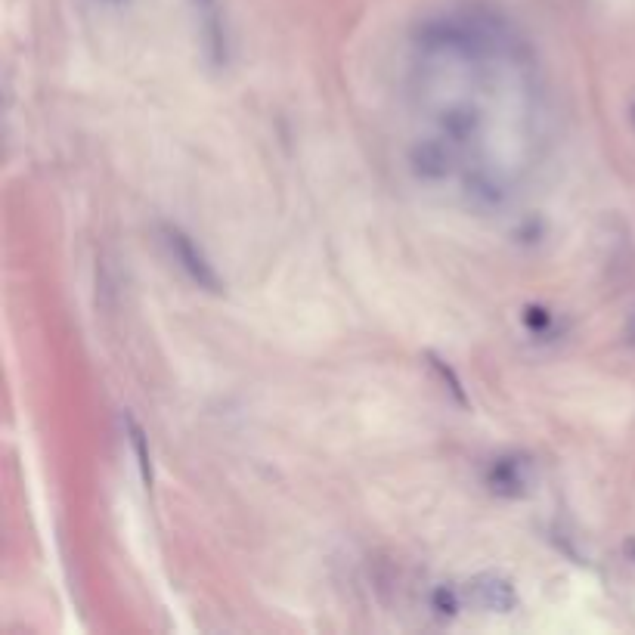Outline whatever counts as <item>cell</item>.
<instances>
[{
	"instance_id": "cell-1",
	"label": "cell",
	"mask_w": 635,
	"mask_h": 635,
	"mask_svg": "<svg viewBox=\"0 0 635 635\" xmlns=\"http://www.w3.org/2000/svg\"><path fill=\"white\" fill-rule=\"evenodd\" d=\"M162 242L171 254V261L186 273V279L199 285V289L211 292V295H220L224 292V279L217 276L214 264L208 261V254L193 242V236H186L180 227H171L165 224L162 227Z\"/></svg>"
},
{
	"instance_id": "cell-2",
	"label": "cell",
	"mask_w": 635,
	"mask_h": 635,
	"mask_svg": "<svg viewBox=\"0 0 635 635\" xmlns=\"http://www.w3.org/2000/svg\"><path fill=\"white\" fill-rule=\"evenodd\" d=\"M196 13V28L199 41L205 50V59L211 69H227L230 66V31H227V16L220 0H193Z\"/></svg>"
},
{
	"instance_id": "cell-3",
	"label": "cell",
	"mask_w": 635,
	"mask_h": 635,
	"mask_svg": "<svg viewBox=\"0 0 635 635\" xmlns=\"http://www.w3.org/2000/svg\"><path fill=\"white\" fill-rule=\"evenodd\" d=\"M530 481H533V462L521 453H505L487 465V487L496 496L518 499L527 493Z\"/></svg>"
},
{
	"instance_id": "cell-4",
	"label": "cell",
	"mask_w": 635,
	"mask_h": 635,
	"mask_svg": "<svg viewBox=\"0 0 635 635\" xmlns=\"http://www.w3.org/2000/svg\"><path fill=\"white\" fill-rule=\"evenodd\" d=\"M474 601L484 608V611H493V614H508V611H515L518 608V592L515 586L508 583L505 577L499 574H484V577H474L468 583Z\"/></svg>"
},
{
	"instance_id": "cell-5",
	"label": "cell",
	"mask_w": 635,
	"mask_h": 635,
	"mask_svg": "<svg viewBox=\"0 0 635 635\" xmlns=\"http://www.w3.org/2000/svg\"><path fill=\"white\" fill-rule=\"evenodd\" d=\"M121 422H124V431H127V443H131V450H134V459H137V468H140L143 487L152 490L155 474H152V456H149V437H146V431L140 428V422L131 416V412H124Z\"/></svg>"
},
{
	"instance_id": "cell-6",
	"label": "cell",
	"mask_w": 635,
	"mask_h": 635,
	"mask_svg": "<svg viewBox=\"0 0 635 635\" xmlns=\"http://www.w3.org/2000/svg\"><path fill=\"white\" fill-rule=\"evenodd\" d=\"M425 360H428V366L437 372V378L443 381V385H447V391L456 397V403H462V406H468V397H465V388H462V378L447 366V363H443L440 357H434V354H425Z\"/></svg>"
},
{
	"instance_id": "cell-7",
	"label": "cell",
	"mask_w": 635,
	"mask_h": 635,
	"mask_svg": "<svg viewBox=\"0 0 635 635\" xmlns=\"http://www.w3.org/2000/svg\"><path fill=\"white\" fill-rule=\"evenodd\" d=\"M524 323L533 335H552V326H555V316L543 307H530L524 313Z\"/></svg>"
},
{
	"instance_id": "cell-8",
	"label": "cell",
	"mask_w": 635,
	"mask_h": 635,
	"mask_svg": "<svg viewBox=\"0 0 635 635\" xmlns=\"http://www.w3.org/2000/svg\"><path fill=\"white\" fill-rule=\"evenodd\" d=\"M459 608V601H456V592L453 589H437V595H434V611L437 614H453Z\"/></svg>"
},
{
	"instance_id": "cell-9",
	"label": "cell",
	"mask_w": 635,
	"mask_h": 635,
	"mask_svg": "<svg viewBox=\"0 0 635 635\" xmlns=\"http://www.w3.org/2000/svg\"><path fill=\"white\" fill-rule=\"evenodd\" d=\"M629 112H632V124H635V106H632V109H629Z\"/></svg>"
}]
</instances>
